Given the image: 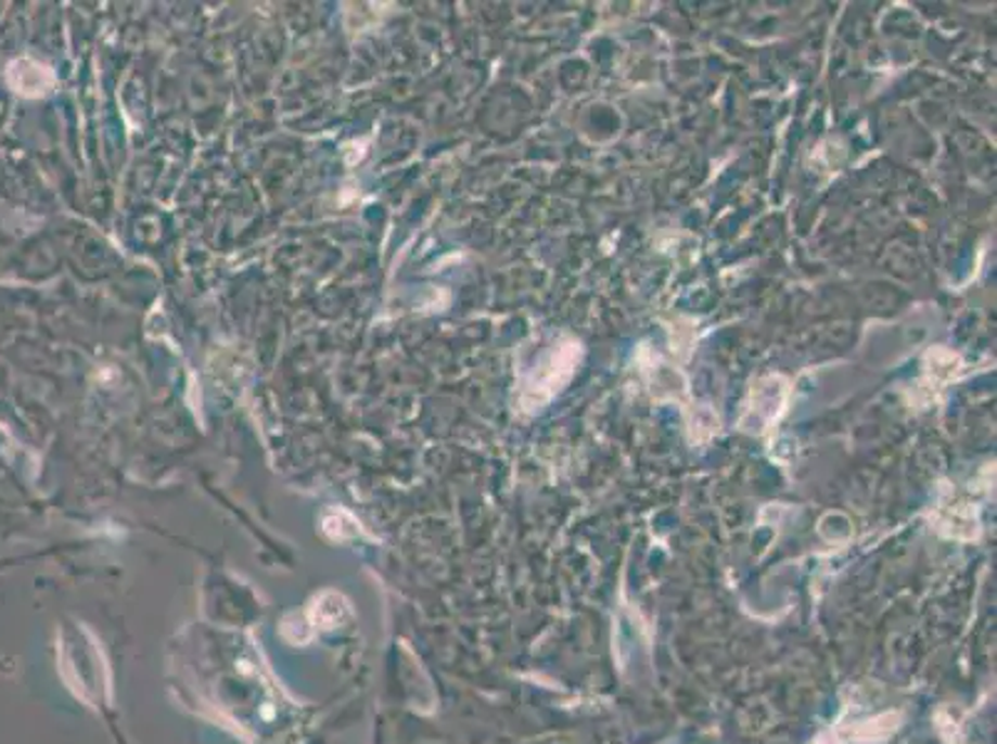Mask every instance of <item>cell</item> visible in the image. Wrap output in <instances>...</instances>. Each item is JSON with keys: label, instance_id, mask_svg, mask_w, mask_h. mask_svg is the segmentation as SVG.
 Here are the masks:
<instances>
[{"label": "cell", "instance_id": "6da1fadb", "mask_svg": "<svg viewBox=\"0 0 997 744\" xmlns=\"http://www.w3.org/2000/svg\"><path fill=\"white\" fill-rule=\"evenodd\" d=\"M15 75H18L21 80H15L13 88L23 94H40V92H46L50 85H53V75H50L48 67L30 63V60H21V63H15L11 67V77Z\"/></svg>", "mask_w": 997, "mask_h": 744}]
</instances>
